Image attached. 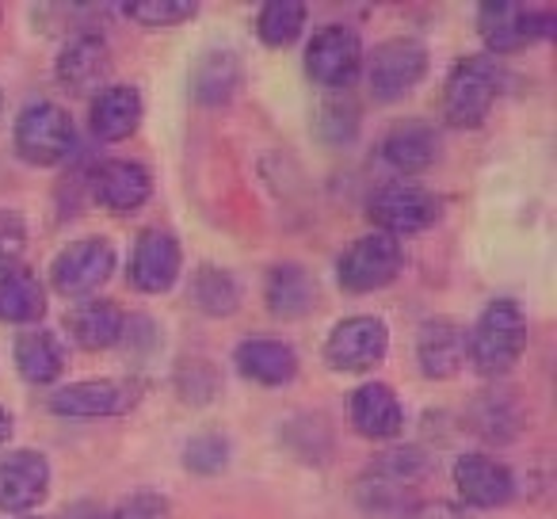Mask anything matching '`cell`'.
Here are the masks:
<instances>
[{
    "instance_id": "16",
    "label": "cell",
    "mask_w": 557,
    "mask_h": 519,
    "mask_svg": "<svg viewBox=\"0 0 557 519\" xmlns=\"http://www.w3.org/2000/svg\"><path fill=\"white\" fill-rule=\"evenodd\" d=\"M348 424L356 435L389 443L405 432V405L386 382H363L348 394Z\"/></svg>"
},
{
    "instance_id": "2",
    "label": "cell",
    "mask_w": 557,
    "mask_h": 519,
    "mask_svg": "<svg viewBox=\"0 0 557 519\" xmlns=\"http://www.w3.org/2000/svg\"><path fill=\"white\" fill-rule=\"evenodd\" d=\"M500 65L488 54H466L455 62L443 85V119L455 131H478L500 96Z\"/></svg>"
},
{
    "instance_id": "23",
    "label": "cell",
    "mask_w": 557,
    "mask_h": 519,
    "mask_svg": "<svg viewBox=\"0 0 557 519\" xmlns=\"http://www.w3.org/2000/svg\"><path fill=\"white\" fill-rule=\"evenodd\" d=\"M417 363L428 379L447 382L466 363V333L447 318H432L417 333Z\"/></svg>"
},
{
    "instance_id": "35",
    "label": "cell",
    "mask_w": 557,
    "mask_h": 519,
    "mask_svg": "<svg viewBox=\"0 0 557 519\" xmlns=\"http://www.w3.org/2000/svg\"><path fill=\"white\" fill-rule=\"evenodd\" d=\"M108 519H172V504L164 493H153V489H141V493H131Z\"/></svg>"
},
{
    "instance_id": "15",
    "label": "cell",
    "mask_w": 557,
    "mask_h": 519,
    "mask_svg": "<svg viewBox=\"0 0 557 519\" xmlns=\"http://www.w3.org/2000/svg\"><path fill=\"white\" fill-rule=\"evenodd\" d=\"M455 489L462 496V504L493 511L511 504V496H516V473L500 458L481 455V450H466L455 462Z\"/></svg>"
},
{
    "instance_id": "20",
    "label": "cell",
    "mask_w": 557,
    "mask_h": 519,
    "mask_svg": "<svg viewBox=\"0 0 557 519\" xmlns=\"http://www.w3.org/2000/svg\"><path fill=\"white\" fill-rule=\"evenodd\" d=\"M263 306L278 321L310 318L318 310V280H313V272L302 264H290V260L275 264L263 275Z\"/></svg>"
},
{
    "instance_id": "26",
    "label": "cell",
    "mask_w": 557,
    "mask_h": 519,
    "mask_svg": "<svg viewBox=\"0 0 557 519\" xmlns=\"http://www.w3.org/2000/svg\"><path fill=\"white\" fill-rule=\"evenodd\" d=\"M240 88V58L225 47H214L191 70V96L199 108H222Z\"/></svg>"
},
{
    "instance_id": "32",
    "label": "cell",
    "mask_w": 557,
    "mask_h": 519,
    "mask_svg": "<svg viewBox=\"0 0 557 519\" xmlns=\"http://www.w3.org/2000/svg\"><path fill=\"white\" fill-rule=\"evenodd\" d=\"M199 12V0H126L123 16L146 27H176Z\"/></svg>"
},
{
    "instance_id": "9",
    "label": "cell",
    "mask_w": 557,
    "mask_h": 519,
    "mask_svg": "<svg viewBox=\"0 0 557 519\" xmlns=\"http://www.w3.org/2000/svg\"><path fill=\"white\" fill-rule=\"evenodd\" d=\"M363 39L348 24H325L306 42V73L321 88H351L363 73Z\"/></svg>"
},
{
    "instance_id": "22",
    "label": "cell",
    "mask_w": 557,
    "mask_h": 519,
    "mask_svg": "<svg viewBox=\"0 0 557 519\" xmlns=\"http://www.w3.org/2000/svg\"><path fill=\"white\" fill-rule=\"evenodd\" d=\"M146 100L134 85H108L92 96L88 108V131L100 141H126L141 126Z\"/></svg>"
},
{
    "instance_id": "36",
    "label": "cell",
    "mask_w": 557,
    "mask_h": 519,
    "mask_svg": "<svg viewBox=\"0 0 557 519\" xmlns=\"http://www.w3.org/2000/svg\"><path fill=\"white\" fill-rule=\"evenodd\" d=\"M401 519H470V511H466L458 501H443V496H435V501L412 504Z\"/></svg>"
},
{
    "instance_id": "5",
    "label": "cell",
    "mask_w": 557,
    "mask_h": 519,
    "mask_svg": "<svg viewBox=\"0 0 557 519\" xmlns=\"http://www.w3.org/2000/svg\"><path fill=\"white\" fill-rule=\"evenodd\" d=\"M367 218L374 222V233H386V237L397 240L432 230L443 218V202L428 187L397 180V184L374 187V195L367 199Z\"/></svg>"
},
{
    "instance_id": "4",
    "label": "cell",
    "mask_w": 557,
    "mask_h": 519,
    "mask_svg": "<svg viewBox=\"0 0 557 519\" xmlns=\"http://www.w3.org/2000/svg\"><path fill=\"white\" fill-rule=\"evenodd\" d=\"M405 248L386 233H367L356 237L336 260V283L344 295H374L401 280Z\"/></svg>"
},
{
    "instance_id": "13",
    "label": "cell",
    "mask_w": 557,
    "mask_h": 519,
    "mask_svg": "<svg viewBox=\"0 0 557 519\" xmlns=\"http://www.w3.org/2000/svg\"><path fill=\"white\" fill-rule=\"evenodd\" d=\"M50 489V458L42 450H12L0 458V511L4 516H32Z\"/></svg>"
},
{
    "instance_id": "38",
    "label": "cell",
    "mask_w": 557,
    "mask_h": 519,
    "mask_svg": "<svg viewBox=\"0 0 557 519\" xmlns=\"http://www.w3.org/2000/svg\"><path fill=\"white\" fill-rule=\"evenodd\" d=\"M16 519H47V516H16Z\"/></svg>"
},
{
    "instance_id": "30",
    "label": "cell",
    "mask_w": 557,
    "mask_h": 519,
    "mask_svg": "<svg viewBox=\"0 0 557 519\" xmlns=\"http://www.w3.org/2000/svg\"><path fill=\"white\" fill-rule=\"evenodd\" d=\"M356 504L374 519L405 516V511L412 508V489L394 478H386V473H379V470H367L356 485Z\"/></svg>"
},
{
    "instance_id": "29",
    "label": "cell",
    "mask_w": 557,
    "mask_h": 519,
    "mask_svg": "<svg viewBox=\"0 0 557 519\" xmlns=\"http://www.w3.org/2000/svg\"><path fill=\"white\" fill-rule=\"evenodd\" d=\"M306 24H310V9L306 4H298V0H271L256 16V35H260L263 47L287 50L306 35Z\"/></svg>"
},
{
    "instance_id": "31",
    "label": "cell",
    "mask_w": 557,
    "mask_h": 519,
    "mask_svg": "<svg viewBox=\"0 0 557 519\" xmlns=\"http://www.w3.org/2000/svg\"><path fill=\"white\" fill-rule=\"evenodd\" d=\"M230 458H233V443L225 432H199L184 447V466L191 473H202V478L222 473L230 466Z\"/></svg>"
},
{
    "instance_id": "14",
    "label": "cell",
    "mask_w": 557,
    "mask_h": 519,
    "mask_svg": "<svg viewBox=\"0 0 557 519\" xmlns=\"http://www.w3.org/2000/svg\"><path fill=\"white\" fill-rule=\"evenodd\" d=\"M466 428L470 435H478L481 443L493 447H508L527 432V401L519 390L508 386H488L466 409Z\"/></svg>"
},
{
    "instance_id": "27",
    "label": "cell",
    "mask_w": 557,
    "mask_h": 519,
    "mask_svg": "<svg viewBox=\"0 0 557 519\" xmlns=\"http://www.w3.org/2000/svg\"><path fill=\"white\" fill-rule=\"evenodd\" d=\"M12 359H16V374L32 386H54L65 371L62 341L47 329H32V333L20 336Z\"/></svg>"
},
{
    "instance_id": "34",
    "label": "cell",
    "mask_w": 557,
    "mask_h": 519,
    "mask_svg": "<svg viewBox=\"0 0 557 519\" xmlns=\"http://www.w3.org/2000/svg\"><path fill=\"white\" fill-rule=\"evenodd\" d=\"M27 240H32V230H27V218L20 210L0 207V272L9 268H20L27 252Z\"/></svg>"
},
{
    "instance_id": "28",
    "label": "cell",
    "mask_w": 557,
    "mask_h": 519,
    "mask_svg": "<svg viewBox=\"0 0 557 519\" xmlns=\"http://www.w3.org/2000/svg\"><path fill=\"white\" fill-rule=\"evenodd\" d=\"M240 280L230 272V268H218V264H202L191 280V302L199 313L207 318H230V313L240 310Z\"/></svg>"
},
{
    "instance_id": "12",
    "label": "cell",
    "mask_w": 557,
    "mask_h": 519,
    "mask_svg": "<svg viewBox=\"0 0 557 519\" xmlns=\"http://www.w3.org/2000/svg\"><path fill=\"white\" fill-rule=\"evenodd\" d=\"M184 268V248L180 237L169 230H141L134 240L131 264H126V280L138 295H169L180 280Z\"/></svg>"
},
{
    "instance_id": "39",
    "label": "cell",
    "mask_w": 557,
    "mask_h": 519,
    "mask_svg": "<svg viewBox=\"0 0 557 519\" xmlns=\"http://www.w3.org/2000/svg\"><path fill=\"white\" fill-rule=\"evenodd\" d=\"M0 111H4V92H0Z\"/></svg>"
},
{
    "instance_id": "7",
    "label": "cell",
    "mask_w": 557,
    "mask_h": 519,
    "mask_svg": "<svg viewBox=\"0 0 557 519\" xmlns=\"http://www.w3.org/2000/svg\"><path fill=\"white\" fill-rule=\"evenodd\" d=\"M428 65L432 54L420 39H386L371 50V58H363L367 88L382 103L405 100L428 77Z\"/></svg>"
},
{
    "instance_id": "8",
    "label": "cell",
    "mask_w": 557,
    "mask_h": 519,
    "mask_svg": "<svg viewBox=\"0 0 557 519\" xmlns=\"http://www.w3.org/2000/svg\"><path fill=\"white\" fill-rule=\"evenodd\" d=\"M119 256L108 237H81L50 260V287L62 298H88L115 275Z\"/></svg>"
},
{
    "instance_id": "11",
    "label": "cell",
    "mask_w": 557,
    "mask_h": 519,
    "mask_svg": "<svg viewBox=\"0 0 557 519\" xmlns=\"http://www.w3.org/2000/svg\"><path fill=\"white\" fill-rule=\"evenodd\" d=\"M138 401V386L123 379H88V382H70V386H58L50 394L47 409L54 417L65 420H108L123 417Z\"/></svg>"
},
{
    "instance_id": "3",
    "label": "cell",
    "mask_w": 557,
    "mask_h": 519,
    "mask_svg": "<svg viewBox=\"0 0 557 519\" xmlns=\"http://www.w3.org/2000/svg\"><path fill=\"white\" fill-rule=\"evenodd\" d=\"M12 146H16V153L24 164L54 169V164L70 161V153L77 149V123H73V115L62 108V103L35 100L16 115Z\"/></svg>"
},
{
    "instance_id": "17",
    "label": "cell",
    "mask_w": 557,
    "mask_h": 519,
    "mask_svg": "<svg viewBox=\"0 0 557 519\" xmlns=\"http://www.w3.org/2000/svg\"><path fill=\"white\" fill-rule=\"evenodd\" d=\"M379 157L386 169L401 172V176H420L443 157V134L424 119H401L386 131Z\"/></svg>"
},
{
    "instance_id": "18",
    "label": "cell",
    "mask_w": 557,
    "mask_h": 519,
    "mask_svg": "<svg viewBox=\"0 0 557 519\" xmlns=\"http://www.w3.org/2000/svg\"><path fill=\"white\" fill-rule=\"evenodd\" d=\"M233 367H237L240 379L256 382V386H290L302 371L298 363V351L278 336H245L233 351Z\"/></svg>"
},
{
    "instance_id": "21",
    "label": "cell",
    "mask_w": 557,
    "mask_h": 519,
    "mask_svg": "<svg viewBox=\"0 0 557 519\" xmlns=\"http://www.w3.org/2000/svg\"><path fill=\"white\" fill-rule=\"evenodd\" d=\"M65 333L77 348L85 351H108L123 344L126 336V313L119 302L108 298H85L65 313Z\"/></svg>"
},
{
    "instance_id": "1",
    "label": "cell",
    "mask_w": 557,
    "mask_h": 519,
    "mask_svg": "<svg viewBox=\"0 0 557 519\" xmlns=\"http://www.w3.org/2000/svg\"><path fill=\"white\" fill-rule=\"evenodd\" d=\"M527 351V313L516 298H493L466 336V359L481 379H504Z\"/></svg>"
},
{
    "instance_id": "10",
    "label": "cell",
    "mask_w": 557,
    "mask_h": 519,
    "mask_svg": "<svg viewBox=\"0 0 557 519\" xmlns=\"http://www.w3.org/2000/svg\"><path fill=\"white\" fill-rule=\"evenodd\" d=\"M389 351V329L374 313H356V318H344L333 325L325 341V363L336 374H363L386 359Z\"/></svg>"
},
{
    "instance_id": "25",
    "label": "cell",
    "mask_w": 557,
    "mask_h": 519,
    "mask_svg": "<svg viewBox=\"0 0 557 519\" xmlns=\"http://www.w3.org/2000/svg\"><path fill=\"white\" fill-rule=\"evenodd\" d=\"M50 310V298L42 280L32 268H9L0 272V321L4 325H39Z\"/></svg>"
},
{
    "instance_id": "6",
    "label": "cell",
    "mask_w": 557,
    "mask_h": 519,
    "mask_svg": "<svg viewBox=\"0 0 557 519\" xmlns=\"http://www.w3.org/2000/svg\"><path fill=\"white\" fill-rule=\"evenodd\" d=\"M481 39L493 54H523L527 47L554 35V12L519 4V0H488L478 12Z\"/></svg>"
},
{
    "instance_id": "37",
    "label": "cell",
    "mask_w": 557,
    "mask_h": 519,
    "mask_svg": "<svg viewBox=\"0 0 557 519\" xmlns=\"http://www.w3.org/2000/svg\"><path fill=\"white\" fill-rule=\"evenodd\" d=\"M9 435H12V417H9V409L0 405V447L9 443Z\"/></svg>"
},
{
    "instance_id": "24",
    "label": "cell",
    "mask_w": 557,
    "mask_h": 519,
    "mask_svg": "<svg viewBox=\"0 0 557 519\" xmlns=\"http://www.w3.org/2000/svg\"><path fill=\"white\" fill-rule=\"evenodd\" d=\"M111 62V47L103 35L81 32L77 39H70L58 54V81H62L70 92H92L103 81Z\"/></svg>"
},
{
    "instance_id": "33",
    "label": "cell",
    "mask_w": 557,
    "mask_h": 519,
    "mask_svg": "<svg viewBox=\"0 0 557 519\" xmlns=\"http://www.w3.org/2000/svg\"><path fill=\"white\" fill-rule=\"evenodd\" d=\"M371 470H379V473H386V478L401 481V485L417 489V481H424L428 473H432V458H428L420 447H394V450H386V455L374 458Z\"/></svg>"
},
{
    "instance_id": "19",
    "label": "cell",
    "mask_w": 557,
    "mask_h": 519,
    "mask_svg": "<svg viewBox=\"0 0 557 519\" xmlns=\"http://www.w3.org/2000/svg\"><path fill=\"white\" fill-rule=\"evenodd\" d=\"M92 195L111 214H131L141 210L153 195V176L138 161H103L92 172Z\"/></svg>"
}]
</instances>
